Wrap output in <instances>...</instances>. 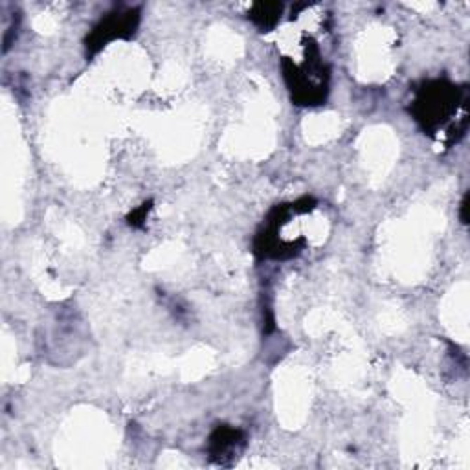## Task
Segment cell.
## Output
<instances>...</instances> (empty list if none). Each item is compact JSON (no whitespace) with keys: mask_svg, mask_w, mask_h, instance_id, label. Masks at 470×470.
<instances>
[{"mask_svg":"<svg viewBox=\"0 0 470 470\" xmlns=\"http://www.w3.org/2000/svg\"><path fill=\"white\" fill-rule=\"evenodd\" d=\"M237 437L239 432L235 430H230V428H223V430H217L214 437H211V452H214L215 457H226V454L237 448Z\"/></svg>","mask_w":470,"mask_h":470,"instance_id":"cell-1","label":"cell"}]
</instances>
